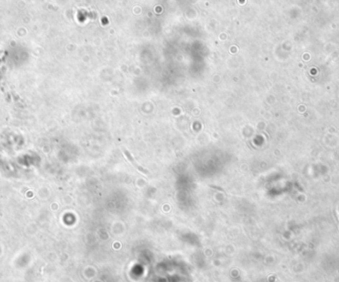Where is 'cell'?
I'll use <instances>...</instances> for the list:
<instances>
[{
  "instance_id": "obj_1",
  "label": "cell",
  "mask_w": 339,
  "mask_h": 282,
  "mask_svg": "<svg viewBox=\"0 0 339 282\" xmlns=\"http://www.w3.org/2000/svg\"><path fill=\"white\" fill-rule=\"evenodd\" d=\"M125 154H126V155H127V158H128V159H129V161L132 162V164H133L135 167L136 168H138L139 170H141V171H143V172H145V173H148V171L146 170L145 168H143V167H141L140 165H138V164H136V162H135V161L133 159V158H132V155H130V152H127V151H125Z\"/></svg>"
}]
</instances>
